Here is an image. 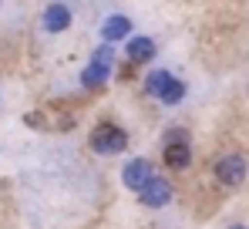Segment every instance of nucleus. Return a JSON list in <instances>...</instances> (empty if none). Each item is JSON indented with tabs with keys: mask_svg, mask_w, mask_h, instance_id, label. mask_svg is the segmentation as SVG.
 Here are the masks:
<instances>
[{
	"mask_svg": "<svg viewBox=\"0 0 249 229\" xmlns=\"http://www.w3.org/2000/svg\"><path fill=\"white\" fill-rule=\"evenodd\" d=\"M24 121H27V125H31V128H44V114H24Z\"/></svg>",
	"mask_w": 249,
	"mask_h": 229,
	"instance_id": "9b49d317",
	"label": "nucleus"
},
{
	"mask_svg": "<svg viewBox=\"0 0 249 229\" xmlns=\"http://www.w3.org/2000/svg\"><path fill=\"white\" fill-rule=\"evenodd\" d=\"M192 162V149H189V138L182 128H172L165 138V165L168 169H185Z\"/></svg>",
	"mask_w": 249,
	"mask_h": 229,
	"instance_id": "7ed1b4c3",
	"label": "nucleus"
},
{
	"mask_svg": "<svg viewBox=\"0 0 249 229\" xmlns=\"http://www.w3.org/2000/svg\"><path fill=\"white\" fill-rule=\"evenodd\" d=\"M91 149L101 155H118L128 149V135H124L118 125H98L91 132Z\"/></svg>",
	"mask_w": 249,
	"mask_h": 229,
	"instance_id": "f03ea898",
	"label": "nucleus"
},
{
	"mask_svg": "<svg viewBox=\"0 0 249 229\" xmlns=\"http://www.w3.org/2000/svg\"><path fill=\"white\" fill-rule=\"evenodd\" d=\"M145 88H148V95L162 98L165 105H178V101L185 98V84H182L178 77H172L168 71H155V75H148Z\"/></svg>",
	"mask_w": 249,
	"mask_h": 229,
	"instance_id": "f257e3e1",
	"label": "nucleus"
},
{
	"mask_svg": "<svg viewBox=\"0 0 249 229\" xmlns=\"http://www.w3.org/2000/svg\"><path fill=\"white\" fill-rule=\"evenodd\" d=\"M122 179H124V186H128V189L142 192L148 182H152V165H148L145 158H135V162H128V165H124Z\"/></svg>",
	"mask_w": 249,
	"mask_h": 229,
	"instance_id": "423d86ee",
	"label": "nucleus"
},
{
	"mask_svg": "<svg viewBox=\"0 0 249 229\" xmlns=\"http://www.w3.org/2000/svg\"><path fill=\"white\" fill-rule=\"evenodd\" d=\"M128 57H131L135 64H142V61H152V57H155V44H152L148 38L128 40Z\"/></svg>",
	"mask_w": 249,
	"mask_h": 229,
	"instance_id": "1a4fd4ad",
	"label": "nucleus"
},
{
	"mask_svg": "<svg viewBox=\"0 0 249 229\" xmlns=\"http://www.w3.org/2000/svg\"><path fill=\"white\" fill-rule=\"evenodd\" d=\"M215 175L222 186H239L246 179V158L243 155H222L215 162Z\"/></svg>",
	"mask_w": 249,
	"mask_h": 229,
	"instance_id": "39448f33",
	"label": "nucleus"
},
{
	"mask_svg": "<svg viewBox=\"0 0 249 229\" xmlns=\"http://www.w3.org/2000/svg\"><path fill=\"white\" fill-rule=\"evenodd\" d=\"M111 61H115L111 47H98V51H94V57H91V64L84 68L81 81L88 84V88H98L105 77H111Z\"/></svg>",
	"mask_w": 249,
	"mask_h": 229,
	"instance_id": "20e7f679",
	"label": "nucleus"
},
{
	"mask_svg": "<svg viewBox=\"0 0 249 229\" xmlns=\"http://www.w3.org/2000/svg\"><path fill=\"white\" fill-rule=\"evenodd\" d=\"M128 31H131V20H128V17H108L105 27H101L105 40H118V38H124Z\"/></svg>",
	"mask_w": 249,
	"mask_h": 229,
	"instance_id": "9d476101",
	"label": "nucleus"
},
{
	"mask_svg": "<svg viewBox=\"0 0 249 229\" xmlns=\"http://www.w3.org/2000/svg\"><path fill=\"white\" fill-rule=\"evenodd\" d=\"M138 199H142L145 206H152V209H155V206H165L168 199H172V189H168L165 179H155V175H152V182L138 192Z\"/></svg>",
	"mask_w": 249,
	"mask_h": 229,
	"instance_id": "0eeeda50",
	"label": "nucleus"
},
{
	"mask_svg": "<svg viewBox=\"0 0 249 229\" xmlns=\"http://www.w3.org/2000/svg\"><path fill=\"white\" fill-rule=\"evenodd\" d=\"M68 24H71V7H68V3H47V7H44V27H47V31L57 34V31H64Z\"/></svg>",
	"mask_w": 249,
	"mask_h": 229,
	"instance_id": "6e6552de",
	"label": "nucleus"
},
{
	"mask_svg": "<svg viewBox=\"0 0 249 229\" xmlns=\"http://www.w3.org/2000/svg\"><path fill=\"white\" fill-rule=\"evenodd\" d=\"M229 229H246V226H229Z\"/></svg>",
	"mask_w": 249,
	"mask_h": 229,
	"instance_id": "f8f14e48",
	"label": "nucleus"
}]
</instances>
